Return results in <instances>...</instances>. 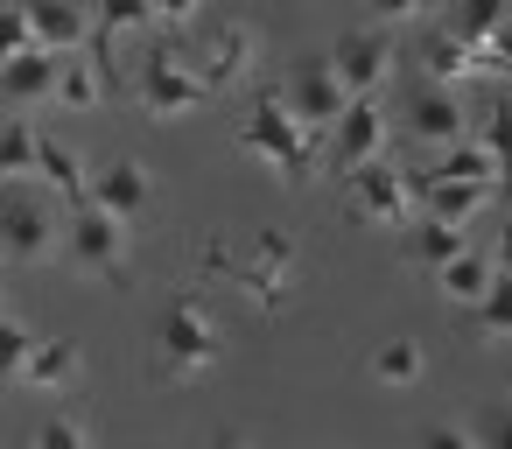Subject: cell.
<instances>
[{
  "mask_svg": "<svg viewBox=\"0 0 512 449\" xmlns=\"http://www.w3.org/2000/svg\"><path fill=\"white\" fill-rule=\"evenodd\" d=\"M64 197H50L36 176H0V253L22 260V267H43L64 239Z\"/></svg>",
  "mask_w": 512,
  "mask_h": 449,
  "instance_id": "1",
  "label": "cell"
},
{
  "mask_svg": "<svg viewBox=\"0 0 512 449\" xmlns=\"http://www.w3.org/2000/svg\"><path fill=\"white\" fill-rule=\"evenodd\" d=\"M239 148L260 155L281 183H309L316 162H323V134H309V127L281 106V92H260V106H253L246 127H239Z\"/></svg>",
  "mask_w": 512,
  "mask_h": 449,
  "instance_id": "2",
  "label": "cell"
},
{
  "mask_svg": "<svg viewBox=\"0 0 512 449\" xmlns=\"http://www.w3.org/2000/svg\"><path fill=\"white\" fill-rule=\"evenodd\" d=\"M218 358H225V337H218L211 309H204L197 295H176V302L162 309V330H155V372H162V379H197V372H211Z\"/></svg>",
  "mask_w": 512,
  "mask_h": 449,
  "instance_id": "3",
  "label": "cell"
},
{
  "mask_svg": "<svg viewBox=\"0 0 512 449\" xmlns=\"http://www.w3.org/2000/svg\"><path fill=\"white\" fill-rule=\"evenodd\" d=\"M64 253L99 281H127V218H113V211H99L85 197L71 211V225H64Z\"/></svg>",
  "mask_w": 512,
  "mask_h": 449,
  "instance_id": "4",
  "label": "cell"
},
{
  "mask_svg": "<svg viewBox=\"0 0 512 449\" xmlns=\"http://www.w3.org/2000/svg\"><path fill=\"white\" fill-rule=\"evenodd\" d=\"M253 57H260L253 22H211V29H204V43L190 50V71L204 78V92H232V85H246V78H253Z\"/></svg>",
  "mask_w": 512,
  "mask_h": 449,
  "instance_id": "5",
  "label": "cell"
},
{
  "mask_svg": "<svg viewBox=\"0 0 512 449\" xmlns=\"http://www.w3.org/2000/svg\"><path fill=\"white\" fill-rule=\"evenodd\" d=\"M134 92H141V106H148L155 120H183V113H197V106L211 99L183 50H155V57L141 64V85H134Z\"/></svg>",
  "mask_w": 512,
  "mask_h": 449,
  "instance_id": "6",
  "label": "cell"
},
{
  "mask_svg": "<svg viewBox=\"0 0 512 449\" xmlns=\"http://www.w3.org/2000/svg\"><path fill=\"white\" fill-rule=\"evenodd\" d=\"M386 141H393V120H386L379 92H358V99H344V113L330 120V162H337V169H358V162L386 155Z\"/></svg>",
  "mask_w": 512,
  "mask_h": 449,
  "instance_id": "7",
  "label": "cell"
},
{
  "mask_svg": "<svg viewBox=\"0 0 512 449\" xmlns=\"http://www.w3.org/2000/svg\"><path fill=\"white\" fill-rule=\"evenodd\" d=\"M344 204H351L365 225H407V204H414V190L400 183V169H393L386 155H372V162L344 169Z\"/></svg>",
  "mask_w": 512,
  "mask_h": 449,
  "instance_id": "8",
  "label": "cell"
},
{
  "mask_svg": "<svg viewBox=\"0 0 512 449\" xmlns=\"http://www.w3.org/2000/svg\"><path fill=\"white\" fill-rule=\"evenodd\" d=\"M232 281H239V295H246V302H260V309H281V302L295 295V239H281V232H260V239H253V253L232 267Z\"/></svg>",
  "mask_w": 512,
  "mask_h": 449,
  "instance_id": "9",
  "label": "cell"
},
{
  "mask_svg": "<svg viewBox=\"0 0 512 449\" xmlns=\"http://www.w3.org/2000/svg\"><path fill=\"white\" fill-rule=\"evenodd\" d=\"M274 92H281V106H288V113L309 127V134H330V120H337V113H344V99H351V92L337 85L330 57L295 64V71H288V85H274Z\"/></svg>",
  "mask_w": 512,
  "mask_h": 449,
  "instance_id": "10",
  "label": "cell"
},
{
  "mask_svg": "<svg viewBox=\"0 0 512 449\" xmlns=\"http://www.w3.org/2000/svg\"><path fill=\"white\" fill-rule=\"evenodd\" d=\"M330 71H337V85L358 99V92H379L386 78H393V43H386V29H351V36H337L330 43Z\"/></svg>",
  "mask_w": 512,
  "mask_h": 449,
  "instance_id": "11",
  "label": "cell"
},
{
  "mask_svg": "<svg viewBox=\"0 0 512 449\" xmlns=\"http://www.w3.org/2000/svg\"><path fill=\"white\" fill-rule=\"evenodd\" d=\"M407 134H414V141H428V148L463 141V134H470L463 85H428V78H421V92H414V106H407Z\"/></svg>",
  "mask_w": 512,
  "mask_h": 449,
  "instance_id": "12",
  "label": "cell"
},
{
  "mask_svg": "<svg viewBox=\"0 0 512 449\" xmlns=\"http://www.w3.org/2000/svg\"><path fill=\"white\" fill-rule=\"evenodd\" d=\"M99 211H113V218H141L148 211V197H155V183H148V169L141 162H127V155H113L106 169H92V190H85Z\"/></svg>",
  "mask_w": 512,
  "mask_h": 449,
  "instance_id": "13",
  "label": "cell"
},
{
  "mask_svg": "<svg viewBox=\"0 0 512 449\" xmlns=\"http://www.w3.org/2000/svg\"><path fill=\"white\" fill-rule=\"evenodd\" d=\"M57 50H43V43H29L22 57H8L0 64V99L8 106H43V99H57Z\"/></svg>",
  "mask_w": 512,
  "mask_h": 449,
  "instance_id": "14",
  "label": "cell"
},
{
  "mask_svg": "<svg viewBox=\"0 0 512 449\" xmlns=\"http://www.w3.org/2000/svg\"><path fill=\"white\" fill-rule=\"evenodd\" d=\"M22 8H29V29H36V43H43V50H57V57L85 50L92 22H85L78 0H22Z\"/></svg>",
  "mask_w": 512,
  "mask_h": 449,
  "instance_id": "15",
  "label": "cell"
},
{
  "mask_svg": "<svg viewBox=\"0 0 512 449\" xmlns=\"http://www.w3.org/2000/svg\"><path fill=\"white\" fill-rule=\"evenodd\" d=\"M414 64H421V78H428V85H463V78H477V50H470V43L449 29V22L421 36Z\"/></svg>",
  "mask_w": 512,
  "mask_h": 449,
  "instance_id": "16",
  "label": "cell"
},
{
  "mask_svg": "<svg viewBox=\"0 0 512 449\" xmlns=\"http://www.w3.org/2000/svg\"><path fill=\"white\" fill-rule=\"evenodd\" d=\"M414 197H421V211H428V218H449V225H470V218H477V211L491 204V190H484V183H463V176H435V169H428V176L414 183Z\"/></svg>",
  "mask_w": 512,
  "mask_h": 449,
  "instance_id": "17",
  "label": "cell"
},
{
  "mask_svg": "<svg viewBox=\"0 0 512 449\" xmlns=\"http://www.w3.org/2000/svg\"><path fill=\"white\" fill-rule=\"evenodd\" d=\"M29 176H36L50 197H64V204H85V190H92L78 148H64V141H50V134H36V169H29Z\"/></svg>",
  "mask_w": 512,
  "mask_h": 449,
  "instance_id": "18",
  "label": "cell"
},
{
  "mask_svg": "<svg viewBox=\"0 0 512 449\" xmlns=\"http://www.w3.org/2000/svg\"><path fill=\"white\" fill-rule=\"evenodd\" d=\"M15 379L36 386V393H64V386L78 379V344H71V337H29V358H22Z\"/></svg>",
  "mask_w": 512,
  "mask_h": 449,
  "instance_id": "19",
  "label": "cell"
},
{
  "mask_svg": "<svg viewBox=\"0 0 512 449\" xmlns=\"http://www.w3.org/2000/svg\"><path fill=\"white\" fill-rule=\"evenodd\" d=\"M491 274H498V260H491V253H470V246H463V253H449V260L435 267V288H442V295H449L456 309H470V302H477V295L491 288Z\"/></svg>",
  "mask_w": 512,
  "mask_h": 449,
  "instance_id": "20",
  "label": "cell"
},
{
  "mask_svg": "<svg viewBox=\"0 0 512 449\" xmlns=\"http://www.w3.org/2000/svg\"><path fill=\"white\" fill-rule=\"evenodd\" d=\"M106 64H92L85 50H71L64 64H57V106H71V113H92L99 99H106Z\"/></svg>",
  "mask_w": 512,
  "mask_h": 449,
  "instance_id": "21",
  "label": "cell"
},
{
  "mask_svg": "<svg viewBox=\"0 0 512 449\" xmlns=\"http://www.w3.org/2000/svg\"><path fill=\"white\" fill-rule=\"evenodd\" d=\"M463 246H470V239H463V225H449V218H428V211H421V218L407 225V260L428 267V274H435L449 253H463Z\"/></svg>",
  "mask_w": 512,
  "mask_h": 449,
  "instance_id": "22",
  "label": "cell"
},
{
  "mask_svg": "<svg viewBox=\"0 0 512 449\" xmlns=\"http://www.w3.org/2000/svg\"><path fill=\"white\" fill-rule=\"evenodd\" d=\"M372 379H379V386H414V379H421V344H414V337H386V344L372 351Z\"/></svg>",
  "mask_w": 512,
  "mask_h": 449,
  "instance_id": "23",
  "label": "cell"
},
{
  "mask_svg": "<svg viewBox=\"0 0 512 449\" xmlns=\"http://www.w3.org/2000/svg\"><path fill=\"white\" fill-rule=\"evenodd\" d=\"M470 134L491 148V162H498V169H505V183H512V106H505V99H491V106L470 120Z\"/></svg>",
  "mask_w": 512,
  "mask_h": 449,
  "instance_id": "24",
  "label": "cell"
},
{
  "mask_svg": "<svg viewBox=\"0 0 512 449\" xmlns=\"http://www.w3.org/2000/svg\"><path fill=\"white\" fill-rule=\"evenodd\" d=\"M470 316H477V330L512 337V267H498V274H491V288L470 302Z\"/></svg>",
  "mask_w": 512,
  "mask_h": 449,
  "instance_id": "25",
  "label": "cell"
},
{
  "mask_svg": "<svg viewBox=\"0 0 512 449\" xmlns=\"http://www.w3.org/2000/svg\"><path fill=\"white\" fill-rule=\"evenodd\" d=\"M498 22H505V0H456V8H449V29H456L470 50H477Z\"/></svg>",
  "mask_w": 512,
  "mask_h": 449,
  "instance_id": "26",
  "label": "cell"
},
{
  "mask_svg": "<svg viewBox=\"0 0 512 449\" xmlns=\"http://www.w3.org/2000/svg\"><path fill=\"white\" fill-rule=\"evenodd\" d=\"M36 169V127L8 113V127H0V176H29Z\"/></svg>",
  "mask_w": 512,
  "mask_h": 449,
  "instance_id": "27",
  "label": "cell"
},
{
  "mask_svg": "<svg viewBox=\"0 0 512 449\" xmlns=\"http://www.w3.org/2000/svg\"><path fill=\"white\" fill-rule=\"evenodd\" d=\"M148 22H155V8H148V0H99V29H113V36L148 29Z\"/></svg>",
  "mask_w": 512,
  "mask_h": 449,
  "instance_id": "28",
  "label": "cell"
},
{
  "mask_svg": "<svg viewBox=\"0 0 512 449\" xmlns=\"http://www.w3.org/2000/svg\"><path fill=\"white\" fill-rule=\"evenodd\" d=\"M477 71H484V78H512V22H498V29L477 43Z\"/></svg>",
  "mask_w": 512,
  "mask_h": 449,
  "instance_id": "29",
  "label": "cell"
},
{
  "mask_svg": "<svg viewBox=\"0 0 512 449\" xmlns=\"http://www.w3.org/2000/svg\"><path fill=\"white\" fill-rule=\"evenodd\" d=\"M36 43V29H29V8H0V64L8 57H22Z\"/></svg>",
  "mask_w": 512,
  "mask_h": 449,
  "instance_id": "30",
  "label": "cell"
},
{
  "mask_svg": "<svg viewBox=\"0 0 512 449\" xmlns=\"http://www.w3.org/2000/svg\"><path fill=\"white\" fill-rule=\"evenodd\" d=\"M36 442H43V449H78V442H92V428H85L78 414H50V421L36 428Z\"/></svg>",
  "mask_w": 512,
  "mask_h": 449,
  "instance_id": "31",
  "label": "cell"
},
{
  "mask_svg": "<svg viewBox=\"0 0 512 449\" xmlns=\"http://www.w3.org/2000/svg\"><path fill=\"white\" fill-rule=\"evenodd\" d=\"M22 358H29V330H22L15 316H0V379H15Z\"/></svg>",
  "mask_w": 512,
  "mask_h": 449,
  "instance_id": "32",
  "label": "cell"
},
{
  "mask_svg": "<svg viewBox=\"0 0 512 449\" xmlns=\"http://www.w3.org/2000/svg\"><path fill=\"white\" fill-rule=\"evenodd\" d=\"M435 8H442V0H372V15H379L386 29H393V22H400V29H407V22H428Z\"/></svg>",
  "mask_w": 512,
  "mask_h": 449,
  "instance_id": "33",
  "label": "cell"
},
{
  "mask_svg": "<svg viewBox=\"0 0 512 449\" xmlns=\"http://www.w3.org/2000/svg\"><path fill=\"white\" fill-rule=\"evenodd\" d=\"M148 8H155V22H190L204 0H148Z\"/></svg>",
  "mask_w": 512,
  "mask_h": 449,
  "instance_id": "34",
  "label": "cell"
},
{
  "mask_svg": "<svg viewBox=\"0 0 512 449\" xmlns=\"http://www.w3.org/2000/svg\"><path fill=\"white\" fill-rule=\"evenodd\" d=\"M477 435H484V442H498V449H512V407H498V414H491Z\"/></svg>",
  "mask_w": 512,
  "mask_h": 449,
  "instance_id": "35",
  "label": "cell"
},
{
  "mask_svg": "<svg viewBox=\"0 0 512 449\" xmlns=\"http://www.w3.org/2000/svg\"><path fill=\"white\" fill-rule=\"evenodd\" d=\"M491 260H498V267H512V218L498 225V253H491Z\"/></svg>",
  "mask_w": 512,
  "mask_h": 449,
  "instance_id": "36",
  "label": "cell"
}]
</instances>
